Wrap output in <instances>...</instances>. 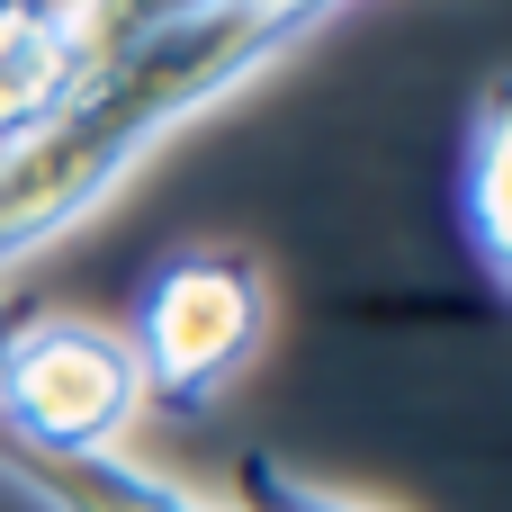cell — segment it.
Segmentation results:
<instances>
[{"instance_id": "cell-1", "label": "cell", "mask_w": 512, "mask_h": 512, "mask_svg": "<svg viewBox=\"0 0 512 512\" xmlns=\"http://www.w3.org/2000/svg\"><path fill=\"white\" fill-rule=\"evenodd\" d=\"M315 27L324 18L243 0V9H216L198 27H171V36H144V45L90 63L54 117H36L27 135L0 144V288L45 243L81 234L180 126H198L207 108H225L261 72H279Z\"/></svg>"}, {"instance_id": "cell-2", "label": "cell", "mask_w": 512, "mask_h": 512, "mask_svg": "<svg viewBox=\"0 0 512 512\" xmlns=\"http://www.w3.org/2000/svg\"><path fill=\"white\" fill-rule=\"evenodd\" d=\"M270 333V279L252 252L234 243H189L171 252L153 279H144V306H135V369H144V405L162 414H198L216 405L252 351Z\"/></svg>"}, {"instance_id": "cell-3", "label": "cell", "mask_w": 512, "mask_h": 512, "mask_svg": "<svg viewBox=\"0 0 512 512\" xmlns=\"http://www.w3.org/2000/svg\"><path fill=\"white\" fill-rule=\"evenodd\" d=\"M135 423H144L135 342L117 324L36 306L0 360V441L36 459H99V450H126Z\"/></svg>"}, {"instance_id": "cell-4", "label": "cell", "mask_w": 512, "mask_h": 512, "mask_svg": "<svg viewBox=\"0 0 512 512\" xmlns=\"http://www.w3.org/2000/svg\"><path fill=\"white\" fill-rule=\"evenodd\" d=\"M0 477H9L36 512H234V504L189 495L180 477H153V468L126 459V450H99V459H36V450H9V441H0Z\"/></svg>"}, {"instance_id": "cell-5", "label": "cell", "mask_w": 512, "mask_h": 512, "mask_svg": "<svg viewBox=\"0 0 512 512\" xmlns=\"http://www.w3.org/2000/svg\"><path fill=\"white\" fill-rule=\"evenodd\" d=\"M81 36H72V9H45V0H0V144L27 135L36 117H54L72 90H81Z\"/></svg>"}, {"instance_id": "cell-6", "label": "cell", "mask_w": 512, "mask_h": 512, "mask_svg": "<svg viewBox=\"0 0 512 512\" xmlns=\"http://www.w3.org/2000/svg\"><path fill=\"white\" fill-rule=\"evenodd\" d=\"M459 207H468L477 270L504 288V279H512V99H504V90H486V108H477V126H468Z\"/></svg>"}, {"instance_id": "cell-7", "label": "cell", "mask_w": 512, "mask_h": 512, "mask_svg": "<svg viewBox=\"0 0 512 512\" xmlns=\"http://www.w3.org/2000/svg\"><path fill=\"white\" fill-rule=\"evenodd\" d=\"M216 9H243V0H81L72 9V36H81V63H108L144 36H171V27H198Z\"/></svg>"}, {"instance_id": "cell-8", "label": "cell", "mask_w": 512, "mask_h": 512, "mask_svg": "<svg viewBox=\"0 0 512 512\" xmlns=\"http://www.w3.org/2000/svg\"><path fill=\"white\" fill-rule=\"evenodd\" d=\"M234 512H387V504H360V495H333V486H306L297 468H279L270 450L243 459V504Z\"/></svg>"}, {"instance_id": "cell-9", "label": "cell", "mask_w": 512, "mask_h": 512, "mask_svg": "<svg viewBox=\"0 0 512 512\" xmlns=\"http://www.w3.org/2000/svg\"><path fill=\"white\" fill-rule=\"evenodd\" d=\"M27 315H36V306H27V297H9V288H0V360H9V342H18V333H27Z\"/></svg>"}, {"instance_id": "cell-10", "label": "cell", "mask_w": 512, "mask_h": 512, "mask_svg": "<svg viewBox=\"0 0 512 512\" xmlns=\"http://www.w3.org/2000/svg\"><path fill=\"white\" fill-rule=\"evenodd\" d=\"M261 9H297V18H342L351 0H261Z\"/></svg>"}, {"instance_id": "cell-11", "label": "cell", "mask_w": 512, "mask_h": 512, "mask_svg": "<svg viewBox=\"0 0 512 512\" xmlns=\"http://www.w3.org/2000/svg\"><path fill=\"white\" fill-rule=\"evenodd\" d=\"M45 9H81V0H45Z\"/></svg>"}]
</instances>
